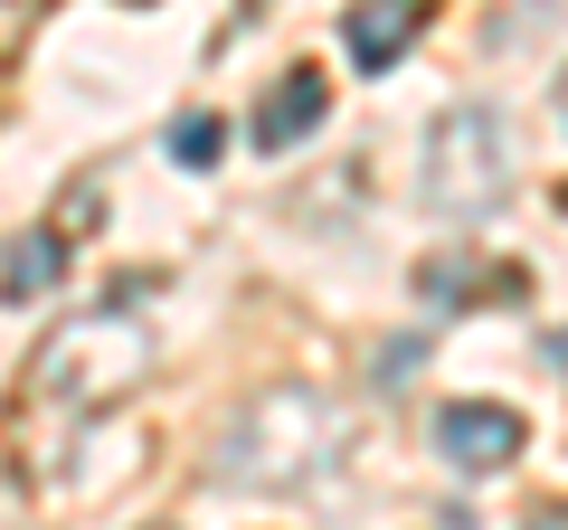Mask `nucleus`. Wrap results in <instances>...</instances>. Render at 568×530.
I'll return each instance as SVG.
<instances>
[{
  "label": "nucleus",
  "mask_w": 568,
  "mask_h": 530,
  "mask_svg": "<svg viewBox=\"0 0 568 530\" xmlns=\"http://www.w3.org/2000/svg\"><path fill=\"white\" fill-rule=\"evenodd\" d=\"M559 114H568V67H559Z\"/></svg>",
  "instance_id": "nucleus-11"
},
{
  "label": "nucleus",
  "mask_w": 568,
  "mask_h": 530,
  "mask_svg": "<svg viewBox=\"0 0 568 530\" xmlns=\"http://www.w3.org/2000/svg\"><path fill=\"white\" fill-rule=\"evenodd\" d=\"M559 208H568V181H559Z\"/></svg>",
  "instance_id": "nucleus-12"
},
{
  "label": "nucleus",
  "mask_w": 568,
  "mask_h": 530,
  "mask_svg": "<svg viewBox=\"0 0 568 530\" xmlns=\"http://www.w3.org/2000/svg\"><path fill=\"white\" fill-rule=\"evenodd\" d=\"M342 446H351L342 398L313 388V379H275L219 427L209 483H227V492H304V483H323L342 465Z\"/></svg>",
  "instance_id": "nucleus-2"
},
{
  "label": "nucleus",
  "mask_w": 568,
  "mask_h": 530,
  "mask_svg": "<svg viewBox=\"0 0 568 530\" xmlns=\"http://www.w3.org/2000/svg\"><path fill=\"white\" fill-rule=\"evenodd\" d=\"M417 294L426 313H474V304H511V294H530L521 265H484V256H426L417 265Z\"/></svg>",
  "instance_id": "nucleus-7"
},
{
  "label": "nucleus",
  "mask_w": 568,
  "mask_h": 530,
  "mask_svg": "<svg viewBox=\"0 0 568 530\" xmlns=\"http://www.w3.org/2000/svg\"><path fill=\"white\" fill-rule=\"evenodd\" d=\"M530 530H568V521H559V511H540V521H530Z\"/></svg>",
  "instance_id": "nucleus-10"
},
{
  "label": "nucleus",
  "mask_w": 568,
  "mask_h": 530,
  "mask_svg": "<svg viewBox=\"0 0 568 530\" xmlns=\"http://www.w3.org/2000/svg\"><path fill=\"white\" fill-rule=\"evenodd\" d=\"M133 275H123L114 294H104L95 313H77V323H58L39 350H29L20 369V398H10V427H20V455L29 473H48V455L77 446L85 427H95L104 408H123L142 388V369H152V323L133 313Z\"/></svg>",
  "instance_id": "nucleus-1"
},
{
  "label": "nucleus",
  "mask_w": 568,
  "mask_h": 530,
  "mask_svg": "<svg viewBox=\"0 0 568 530\" xmlns=\"http://www.w3.org/2000/svg\"><path fill=\"white\" fill-rule=\"evenodd\" d=\"M521 446H530V427L511 408H493V398H455V408H436V455H446L455 473H503Z\"/></svg>",
  "instance_id": "nucleus-4"
},
{
  "label": "nucleus",
  "mask_w": 568,
  "mask_h": 530,
  "mask_svg": "<svg viewBox=\"0 0 568 530\" xmlns=\"http://www.w3.org/2000/svg\"><path fill=\"white\" fill-rule=\"evenodd\" d=\"M219 143H227V133H219L209 114H181V123H171V162H181V171H209V162H219Z\"/></svg>",
  "instance_id": "nucleus-9"
},
{
  "label": "nucleus",
  "mask_w": 568,
  "mask_h": 530,
  "mask_svg": "<svg viewBox=\"0 0 568 530\" xmlns=\"http://www.w3.org/2000/svg\"><path fill=\"white\" fill-rule=\"evenodd\" d=\"M426 20H436V0H361V10L342 20V48H351V67H361V77H388V67L417 48Z\"/></svg>",
  "instance_id": "nucleus-5"
},
{
  "label": "nucleus",
  "mask_w": 568,
  "mask_h": 530,
  "mask_svg": "<svg viewBox=\"0 0 568 530\" xmlns=\"http://www.w3.org/2000/svg\"><path fill=\"white\" fill-rule=\"evenodd\" d=\"M332 114V85H323V67H284L275 85H265V104H256V123H246V143L256 152H294L313 133V123Z\"/></svg>",
  "instance_id": "nucleus-6"
},
{
  "label": "nucleus",
  "mask_w": 568,
  "mask_h": 530,
  "mask_svg": "<svg viewBox=\"0 0 568 530\" xmlns=\"http://www.w3.org/2000/svg\"><path fill=\"white\" fill-rule=\"evenodd\" d=\"M511 181H521V152H511L503 104H455V114H436L426 162H417V190H426L436 218H455V227L493 218V208L511 200Z\"/></svg>",
  "instance_id": "nucleus-3"
},
{
  "label": "nucleus",
  "mask_w": 568,
  "mask_h": 530,
  "mask_svg": "<svg viewBox=\"0 0 568 530\" xmlns=\"http://www.w3.org/2000/svg\"><path fill=\"white\" fill-rule=\"evenodd\" d=\"M58 275H67V227H20L0 246V304H39V294H58Z\"/></svg>",
  "instance_id": "nucleus-8"
}]
</instances>
